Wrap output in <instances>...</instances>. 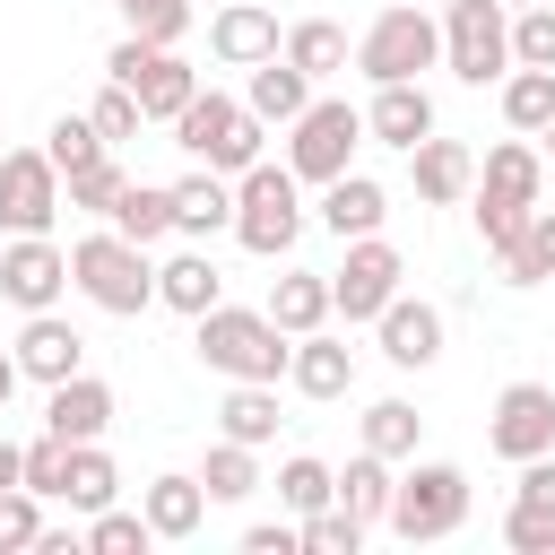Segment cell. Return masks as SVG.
<instances>
[{
    "mask_svg": "<svg viewBox=\"0 0 555 555\" xmlns=\"http://www.w3.org/2000/svg\"><path fill=\"white\" fill-rule=\"evenodd\" d=\"M9 486H26V442L0 434V494H9Z\"/></svg>",
    "mask_w": 555,
    "mask_h": 555,
    "instance_id": "obj_50",
    "label": "cell"
},
{
    "mask_svg": "<svg viewBox=\"0 0 555 555\" xmlns=\"http://www.w3.org/2000/svg\"><path fill=\"white\" fill-rule=\"evenodd\" d=\"M104 225L156 251V243L173 234V182H121V199H113V217H104Z\"/></svg>",
    "mask_w": 555,
    "mask_h": 555,
    "instance_id": "obj_29",
    "label": "cell"
},
{
    "mask_svg": "<svg viewBox=\"0 0 555 555\" xmlns=\"http://www.w3.org/2000/svg\"><path fill=\"white\" fill-rule=\"evenodd\" d=\"M416 434H425V416H416L408 399H373V408H364V451H382V460H416Z\"/></svg>",
    "mask_w": 555,
    "mask_h": 555,
    "instance_id": "obj_36",
    "label": "cell"
},
{
    "mask_svg": "<svg viewBox=\"0 0 555 555\" xmlns=\"http://www.w3.org/2000/svg\"><path fill=\"white\" fill-rule=\"evenodd\" d=\"M43 156H52L61 173H78V165H95V156H113V139L95 130V113H61V121L43 130Z\"/></svg>",
    "mask_w": 555,
    "mask_h": 555,
    "instance_id": "obj_38",
    "label": "cell"
},
{
    "mask_svg": "<svg viewBox=\"0 0 555 555\" xmlns=\"http://www.w3.org/2000/svg\"><path fill=\"white\" fill-rule=\"evenodd\" d=\"M78 538H87L95 555H147V546H156L147 512H113V503H104V512H87V529H78Z\"/></svg>",
    "mask_w": 555,
    "mask_h": 555,
    "instance_id": "obj_39",
    "label": "cell"
},
{
    "mask_svg": "<svg viewBox=\"0 0 555 555\" xmlns=\"http://www.w3.org/2000/svg\"><path fill=\"white\" fill-rule=\"evenodd\" d=\"M468 520V477L451 468V460H416L408 477H399V494H390V538H408V546H434V538H451Z\"/></svg>",
    "mask_w": 555,
    "mask_h": 555,
    "instance_id": "obj_6",
    "label": "cell"
},
{
    "mask_svg": "<svg viewBox=\"0 0 555 555\" xmlns=\"http://www.w3.org/2000/svg\"><path fill=\"white\" fill-rule=\"evenodd\" d=\"M555 278V208H529L520 251H503V286H546Z\"/></svg>",
    "mask_w": 555,
    "mask_h": 555,
    "instance_id": "obj_37",
    "label": "cell"
},
{
    "mask_svg": "<svg viewBox=\"0 0 555 555\" xmlns=\"http://www.w3.org/2000/svg\"><path fill=\"white\" fill-rule=\"evenodd\" d=\"M69 286L95 304V312H147L156 304V260H147V243H130V234H113V225H95V234H78L69 243Z\"/></svg>",
    "mask_w": 555,
    "mask_h": 555,
    "instance_id": "obj_2",
    "label": "cell"
},
{
    "mask_svg": "<svg viewBox=\"0 0 555 555\" xmlns=\"http://www.w3.org/2000/svg\"><path fill=\"white\" fill-rule=\"evenodd\" d=\"M243 104H251L260 121H278V130H286V121H295V113L312 104V78H304V69H295L286 52H269V61L251 69V87H243Z\"/></svg>",
    "mask_w": 555,
    "mask_h": 555,
    "instance_id": "obj_28",
    "label": "cell"
},
{
    "mask_svg": "<svg viewBox=\"0 0 555 555\" xmlns=\"http://www.w3.org/2000/svg\"><path fill=\"white\" fill-rule=\"evenodd\" d=\"M286 61L321 87V78H338V69L356 61V43H347V26H338V17H295V26H286Z\"/></svg>",
    "mask_w": 555,
    "mask_h": 555,
    "instance_id": "obj_27",
    "label": "cell"
},
{
    "mask_svg": "<svg viewBox=\"0 0 555 555\" xmlns=\"http://www.w3.org/2000/svg\"><path fill=\"white\" fill-rule=\"evenodd\" d=\"M0 243H9V234H0Z\"/></svg>",
    "mask_w": 555,
    "mask_h": 555,
    "instance_id": "obj_56",
    "label": "cell"
},
{
    "mask_svg": "<svg viewBox=\"0 0 555 555\" xmlns=\"http://www.w3.org/2000/svg\"><path fill=\"white\" fill-rule=\"evenodd\" d=\"M43 538V494L35 486H9L0 494V555H17V546H35Z\"/></svg>",
    "mask_w": 555,
    "mask_h": 555,
    "instance_id": "obj_46",
    "label": "cell"
},
{
    "mask_svg": "<svg viewBox=\"0 0 555 555\" xmlns=\"http://www.w3.org/2000/svg\"><path fill=\"white\" fill-rule=\"evenodd\" d=\"M295 234H304V173L295 165H243L234 173V243L243 251H260V260H278V251H295Z\"/></svg>",
    "mask_w": 555,
    "mask_h": 555,
    "instance_id": "obj_3",
    "label": "cell"
},
{
    "mask_svg": "<svg viewBox=\"0 0 555 555\" xmlns=\"http://www.w3.org/2000/svg\"><path fill=\"white\" fill-rule=\"evenodd\" d=\"M69 208L61 165L43 147H9L0 156V234H52V217Z\"/></svg>",
    "mask_w": 555,
    "mask_h": 555,
    "instance_id": "obj_9",
    "label": "cell"
},
{
    "mask_svg": "<svg viewBox=\"0 0 555 555\" xmlns=\"http://www.w3.org/2000/svg\"><path fill=\"white\" fill-rule=\"evenodd\" d=\"M434 61H442V26H434L425 0H399V9H382V17L356 35V69H364L373 87H390V78H425Z\"/></svg>",
    "mask_w": 555,
    "mask_h": 555,
    "instance_id": "obj_5",
    "label": "cell"
},
{
    "mask_svg": "<svg viewBox=\"0 0 555 555\" xmlns=\"http://www.w3.org/2000/svg\"><path fill=\"white\" fill-rule=\"evenodd\" d=\"M130 95H139V113H147V121H182V104L199 95V69H191L173 43H156V61L139 69V87H130Z\"/></svg>",
    "mask_w": 555,
    "mask_h": 555,
    "instance_id": "obj_26",
    "label": "cell"
},
{
    "mask_svg": "<svg viewBox=\"0 0 555 555\" xmlns=\"http://www.w3.org/2000/svg\"><path fill=\"white\" fill-rule=\"evenodd\" d=\"M113 494H121L113 451H104V442H69V486H61V503H69V512H104Z\"/></svg>",
    "mask_w": 555,
    "mask_h": 555,
    "instance_id": "obj_33",
    "label": "cell"
},
{
    "mask_svg": "<svg viewBox=\"0 0 555 555\" xmlns=\"http://www.w3.org/2000/svg\"><path fill=\"white\" fill-rule=\"evenodd\" d=\"M425 9H442V0H425Z\"/></svg>",
    "mask_w": 555,
    "mask_h": 555,
    "instance_id": "obj_54",
    "label": "cell"
},
{
    "mask_svg": "<svg viewBox=\"0 0 555 555\" xmlns=\"http://www.w3.org/2000/svg\"><path fill=\"white\" fill-rule=\"evenodd\" d=\"M503 121L520 139H546V121H555V69H512L503 78Z\"/></svg>",
    "mask_w": 555,
    "mask_h": 555,
    "instance_id": "obj_35",
    "label": "cell"
},
{
    "mask_svg": "<svg viewBox=\"0 0 555 555\" xmlns=\"http://www.w3.org/2000/svg\"><path fill=\"white\" fill-rule=\"evenodd\" d=\"M139 512H147V529L156 538H199V520H208V486L199 477H147V494H139Z\"/></svg>",
    "mask_w": 555,
    "mask_h": 555,
    "instance_id": "obj_25",
    "label": "cell"
},
{
    "mask_svg": "<svg viewBox=\"0 0 555 555\" xmlns=\"http://www.w3.org/2000/svg\"><path fill=\"white\" fill-rule=\"evenodd\" d=\"M286 382H295L304 399H347V390H356V347H347V338H330V330H312V338H295Z\"/></svg>",
    "mask_w": 555,
    "mask_h": 555,
    "instance_id": "obj_22",
    "label": "cell"
},
{
    "mask_svg": "<svg viewBox=\"0 0 555 555\" xmlns=\"http://www.w3.org/2000/svg\"><path fill=\"white\" fill-rule=\"evenodd\" d=\"M260 312H269L286 338H312V330H330V312H338V304H330V278H321V269H286V278L269 286V304H260Z\"/></svg>",
    "mask_w": 555,
    "mask_h": 555,
    "instance_id": "obj_23",
    "label": "cell"
},
{
    "mask_svg": "<svg viewBox=\"0 0 555 555\" xmlns=\"http://www.w3.org/2000/svg\"><path fill=\"white\" fill-rule=\"evenodd\" d=\"M26 486H35L43 503H61V486H69V442H61L52 425H43L35 442H26Z\"/></svg>",
    "mask_w": 555,
    "mask_h": 555,
    "instance_id": "obj_44",
    "label": "cell"
},
{
    "mask_svg": "<svg viewBox=\"0 0 555 555\" xmlns=\"http://www.w3.org/2000/svg\"><path fill=\"white\" fill-rule=\"evenodd\" d=\"M43 425H52L61 442H104V425H113V382H95V373L52 382V390H43Z\"/></svg>",
    "mask_w": 555,
    "mask_h": 555,
    "instance_id": "obj_18",
    "label": "cell"
},
{
    "mask_svg": "<svg viewBox=\"0 0 555 555\" xmlns=\"http://www.w3.org/2000/svg\"><path fill=\"white\" fill-rule=\"evenodd\" d=\"M156 304L165 312H208V304H225V278H217V260L208 251H173V260H156Z\"/></svg>",
    "mask_w": 555,
    "mask_h": 555,
    "instance_id": "obj_24",
    "label": "cell"
},
{
    "mask_svg": "<svg viewBox=\"0 0 555 555\" xmlns=\"http://www.w3.org/2000/svg\"><path fill=\"white\" fill-rule=\"evenodd\" d=\"M26 373H17V356H0V408H9V390H17Z\"/></svg>",
    "mask_w": 555,
    "mask_h": 555,
    "instance_id": "obj_51",
    "label": "cell"
},
{
    "mask_svg": "<svg viewBox=\"0 0 555 555\" xmlns=\"http://www.w3.org/2000/svg\"><path fill=\"white\" fill-rule=\"evenodd\" d=\"M9 356H17V373H26V382H43V390H52V382H69V373H87V338H78L61 312H26V330H17V347H9Z\"/></svg>",
    "mask_w": 555,
    "mask_h": 555,
    "instance_id": "obj_13",
    "label": "cell"
},
{
    "mask_svg": "<svg viewBox=\"0 0 555 555\" xmlns=\"http://www.w3.org/2000/svg\"><path fill=\"white\" fill-rule=\"evenodd\" d=\"M208 52H217L225 69H260L269 52H286V35H278V17H269L260 0H225V9L208 17Z\"/></svg>",
    "mask_w": 555,
    "mask_h": 555,
    "instance_id": "obj_14",
    "label": "cell"
},
{
    "mask_svg": "<svg viewBox=\"0 0 555 555\" xmlns=\"http://www.w3.org/2000/svg\"><path fill=\"white\" fill-rule=\"evenodd\" d=\"M373 330H382V356H390L399 373H425V364L442 356V312H434L425 295H390Z\"/></svg>",
    "mask_w": 555,
    "mask_h": 555,
    "instance_id": "obj_15",
    "label": "cell"
},
{
    "mask_svg": "<svg viewBox=\"0 0 555 555\" xmlns=\"http://www.w3.org/2000/svg\"><path fill=\"white\" fill-rule=\"evenodd\" d=\"M356 546H364V520L347 503H330V512L304 520V555H356Z\"/></svg>",
    "mask_w": 555,
    "mask_h": 555,
    "instance_id": "obj_45",
    "label": "cell"
},
{
    "mask_svg": "<svg viewBox=\"0 0 555 555\" xmlns=\"http://www.w3.org/2000/svg\"><path fill=\"white\" fill-rule=\"evenodd\" d=\"M390 494H399V477H390V460H382V451H356V460L338 468V503H347L364 529H382V520H390Z\"/></svg>",
    "mask_w": 555,
    "mask_h": 555,
    "instance_id": "obj_30",
    "label": "cell"
},
{
    "mask_svg": "<svg viewBox=\"0 0 555 555\" xmlns=\"http://www.w3.org/2000/svg\"><path fill=\"white\" fill-rule=\"evenodd\" d=\"M503 546H512V555H555V503L512 494V512H503Z\"/></svg>",
    "mask_w": 555,
    "mask_h": 555,
    "instance_id": "obj_42",
    "label": "cell"
},
{
    "mask_svg": "<svg viewBox=\"0 0 555 555\" xmlns=\"http://www.w3.org/2000/svg\"><path fill=\"white\" fill-rule=\"evenodd\" d=\"M278 503H286L295 520H312V512H330V503H338V468H330V460H312V451H295V460H278Z\"/></svg>",
    "mask_w": 555,
    "mask_h": 555,
    "instance_id": "obj_34",
    "label": "cell"
},
{
    "mask_svg": "<svg viewBox=\"0 0 555 555\" xmlns=\"http://www.w3.org/2000/svg\"><path fill=\"white\" fill-rule=\"evenodd\" d=\"M442 61L468 87H503L512 78V9L503 0H442Z\"/></svg>",
    "mask_w": 555,
    "mask_h": 555,
    "instance_id": "obj_7",
    "label": "cell"
},
{
    "mask_svg": "<svg viewBox=\"0 0 555 555\" xmlns=\"http://www.w3.org/2000/svg\"><path fill=\"white\" fill-rule=\"evenodd\" d=\"M260 130H269V121H260L243 95H217V87H199V95L182 104V121H173L182 156H191V165H217V173L260 165Z\"/></svg>",
    "mask_w": 555,
    "mask_h": 555,
    "instance_id": "obj_4",
    "label": "cell"
},
{
    "mask_svg": "<svg viewBox=\"0 0 555 555\" xmlns=\"http://www.w3.org/2000/svg\"><path fill=\"white\" fill-rule=\"evenodd\" d=\"M356 139H364V113H356L347 95H312V104L286 121V165H295L304 182H338V173L356 165Z\"/></svg>",
    "mask_w": 555,
    "mask_h": 555,
    "instance_id": "obj_8",
    "label": "cell"
},
{
    "mask_svg": "<svg viewBox=\"0 0 555 555\" xmlns=\"http://www.w3.org/2000/svg\"><path fill=\"white\" fill-rule=\"evenodd\" d=\"M243 555H304V520H260V529H243Z\"/></svg>",
    "mask_w": 555,
    "mask_h": 555,
    "instance_id": "obj_48",
    "label": "cell"
},
{
    "mask_svg": "<svg viewBox=\"0 0 555 555\" xmlns=\"http://www.w3.org/2000/svg\"><path fill=\"white\" fill-rule=\"evenodd\" d=\"M512 494H529V503H555V451L520 460V486H512Z\"/></svg>",
    "mask_w": 555,
    "mask_h": 555,
    "instance_id": "obj_49",
    "label": "cell"
},
{
    "mask_svg": "<svg viewBox=\"0 0 555 555\" xmlns=\"http://www.w3.org/2000/svg\"><path fill=\"white\" fill-rule=\"evenodd\" d=\"M0 156H9V147H0Z\"/></svg>",
    "mask_w": 555,
    "mask_h": 555,
    "instance_id": "obj_55",
    "label": "cell"
},
{
    "mask_svg": "<svg viewBox=\"0 0 555 555\" xmlns=\"http://www.w3.org/2000/svg\"><path fill=\"white\" fill-rule=\"evenodd\" d=\"M364 139H382V147H416V139H434V95H425V78H390V87H373V104H364Z\"/></svg>",
    "mask_w": 555,
    "mask_h": 555,
    "instance_id": "obj_16",
    "label": "cell"
},
{
    "mask_svg": "<svg viewBox=\"0 0 555 555\" xmlns=\"http://www.w3.org/2000/svg\"><path fill=\"white\" fill-rule=\"evenodd\" d=\"M173 234H191V243H208V234H234V173H217V165H191V173L173 182Z\"/></svg>",
    "mask_w": 555,
    "mask_h": 555,
    "instance_id": "obj_17",
    "label": "cell"
},
{
    "mask_svg": "<svg viewBox=\"0 0 555 555\" xmlns=\"http://www.w3.org/2000/svg\"><path fill=\"white\" fill-rule=\"evenodd\" d=\"M503 9H538V0H503Z\"/></svg>",
    "mask_w": 555,
    "mask_h": 555,
    "instance_id": "obj_52",
    "label": "cell"
},
{
    "mask_svg": "<svg viewBox=\"0 0 555 555\" xmlns=\"http://www.w3.org/2000/svg\"><path fill=\"white\" fill-rule=\"evenodd\" d=\"M191 347H199V364L225 373V382H286V364H295V338H286L269 312H243V304H208Z\"/></svg>",
    "mask_w": 555,
    "mask_h": 555,
    "instance_id": "obj_1",
    "label": "cell"
},
{
    "mask_svg": "<svg viewBox=\"0 0 555 555\" xmlns=\"http://www.w3.org/2000/svg\"><path fill=\"white\" fill-rule=\"evenodd\" d=\"M399 278H408L399 243L356 234V243H347V260L330 269V304H338V321H382V304L399 295Z\"/></svg>",
    "mask_w": 555,
    "mask_h": 555,
    "instance_id": "obj_10",
    "label": "cell"
},
{
    "mask_svg": "<svg viewBox=\"0 0 555 555\" xmlns=\"http://www.w3.org/2000/svg\"><path fill=\"white\" fill-rule=\"evenodd\" d=\"M113 9H121V26L147 35V43H182V35H191V0H113Z\"/></svg>",
    "mask_w": 555,
    "mask_h": 555,
    "instance_id": "obj_43",
    "label": "cell"
},
{
    "mask_svg": "<svg viewBox=\"0 0 555 555\" xmlns=\"http://www.w3.org/2000/svg\"><path fill=\"white\" fill-rule=\"evenodd\" d=\"M538 191H546V156H538L529 139H503V147L477 165V199H503V208H538Z\"/></svg>",
    "mask_w": 555,
    "mask_h": 555,
    "instance_id": "obj_21",
    "label": "cell"
},
{
    "mask_svg": "<svg viewBox=\"0 0 555 555\" xmlns=\"http://www.w3.org/2000/svg\"><path fill=\"white\" fill-rule=\"evenodd\" d=\"M546 139H555V121H546Z\"/></svg>",
    "mask_w": 555,
    "mask_h": 555,
    "instance_id": "obj_53",
    "label": "cell"
},
{
    "mask_svg": "<svg viewBox=\"0 0 555 555\" xmlns=\"http://www.w3.org/2000/svg\"><path fill=\"white\" fill-rule=\"evenodd\" d=\"M0 295H9L17 312H52V304L69 295V251H61L52 234H9V243H0Z\"/></svg>",
    "mask_w": 555,
    "mask_h": 555,
    "instance_id": "obj_11",
    "label": "cell"
},
{
    "mask_svg": "<svg viewBox=\"0 0 555 555\" xmlns=\"http://www.w3.org/2000/svg\"><path fill=\"white\" fill-rule=\"evenodd\" d=\"M512 69H555V0L512 9Z\"/></svg>",
    "mask_w": 555,
    "mask_h": 555,
    "instance_id": "obj_41",
    "label": "cell"
},
{
    "mask_svg": "<svg viewBox=\"0 0 555 555\" xmlns=\"http://www.w3.org/2000/svg\"><path fill=\"white\" fill-rule=\"evenodd\" d=\"M199 486H208V503H243V494L260 486V451L234 442V434H217L208 460H199Z\"/></svg>",
    "mask_w": 555,
    "mask_h": 555,
    "instance_id": "obj_32",
    "label": "cell"
},
{
    "mask_svg": "<svg viewBox=\"0 0 555 555\" xmlns=\"http://www.w3.org/2000/svg\"><path fill=\"white\" fill-rule=\"evenodd\" d=\"M87 113H95V130H104L113 147H121V139H139V121H147V113H139V95H130L121 78H104V95H95Z\"/></svg>",
    "mask_w": 555,
    "mask_h": 555,
    "instance_id": "obj_47",
    "label": "cell"
},
{
    "mask_svg": "<svg viewBox=\"0 0 555 555\" xmlns=\"http://www.w3.org/2000/svg\"><path fill=\"white\" fill-rule=\"evenodd\" d=\"M217 434H234V442H278V382H234L225 390V408H217Z\"/></svg>",
    "mask_w": 555,
    "mask_h": 555,
    "instance_id": "obj_31",
    "label": "cell"
},
{
    "mask_svg": "<svg viewBox=\"0 0 555 555\" xmlns=\"http://www.w3.org/2000/svg\"><path fill=\"white\" fill-rule=\"evenodd\" d=\"M486 442L520 468L538 451H555V390L546 382H503L494 390V416H486Z\"/></svg>",
    "mask_w": 555,
    "mask_h": 555,
    "instance_id": "obj_12",
    "label": "cell"
},
{
    "mask_svg": "<svg viewBox=\"0 0 555 555\" xmlns=\"http://www.w3.org/2000/svg\"><path fill=\"white\" fill-rule=\"evenodd\" d=\"M382 217H390V191L373 182V173H338V182H321V225L338 234V243H356V234H382Z\"/></svg>",
    "mask_w": 555,
    "mask_h": 555,
    "instance_id": "obj_20",
    "label": "cell"
},
{
    "mask_svg": "<svg viewBox=\"0 0 555 555\" xmlns=\"http://www.w3.org/2000/svg\"><path fill=\"white\" fill-rule=\"evenodd\" d=\"M121 156H95V165H78V173H61V191H69V208H87V217H113V199H121Z\"/></svg>",
    "mask_w": 555,
    "mask_h": 555,
    "instance_id": "obj_40",
    "label": "cell"
},
{
    "mask_svg": "<svg viewBox=\"0 0 555 555\" xmlns=\"http://www.w3.org/2000/svg\"><path fill=\"white\" fill-rule=\"evenodd\" d=\"M408 165H416V199H425V208H460V199L477 191V156H468L460 139H442V130L416 139Z\"/></svg>",
    "mask_w": 555,
    "mask_h": 555,
    "instance_id": "obj_19",
    "label": "cell"
}]
</instances>
